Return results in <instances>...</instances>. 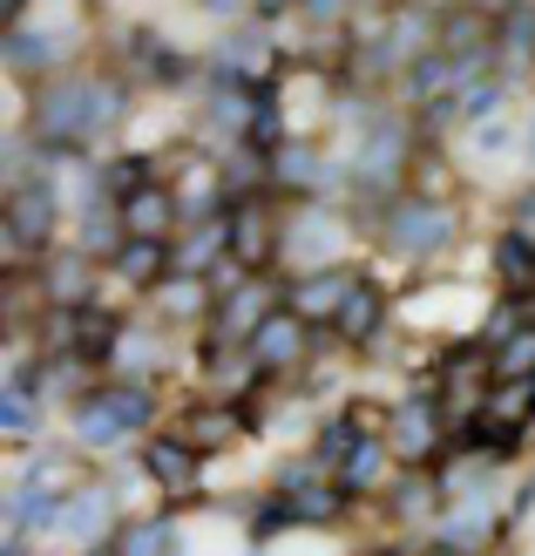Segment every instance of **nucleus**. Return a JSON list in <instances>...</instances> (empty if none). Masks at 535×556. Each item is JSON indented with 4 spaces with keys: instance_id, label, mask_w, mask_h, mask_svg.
Masks as SVG:
<instances>
[{
    "instance_id": "obj_1",
    "label": "nucleus",
    "mask_w": 535,
    "mask_h": 556,
    "mask_svg": "<svg viewBox=\"0 0 535 556\" xmlns=\"http://www.w3.org/2000/svg\"><path fill=\"white\" fill-rule=\"evenodd\" d=\"M123 116H129L123 81H102V75L68 68V75H48L41 81L35 109H27V143H35L48 163H75V156H89Z\"/></svg>"
},
{
    "instance_id": "obj_2",
    "label": "nucleus",
    "mask_w": 535,
    "mask_h": 556,
    "mask_svg": "<svg viewBox=\"0 0 535 556\" xmlns=\"http://www.w3.org/2000/svg\"><path fill=\"white\" fill-rule=\"evenodd\" d=\"M150 421H156V394L143 380H129V374H116L109 387H95V394L75 401V441L81 448H116V441H129Z\"/></svg>"
},
{
    "instance_id": "obj_3",
    "label": "nucleus",
    "mask_w": 535,
    "mask_h": 556,
    "mask_svg": "<svg viewBox=\"0 0 535 556\" xmlns=\"http://www.w3.org/2000/svg\"><path fill=\"white\" fill-rule=\"evenodd\" d=\"M353 123H359V150H353V190H373V184H393L400 177V163H407V129L400 116H393L386 102H366L353 109Z\"/></svg>"
},
{
    "instance_id": "obj_4",
    "label": "nucleus",
    "mask_w": 535,
    "mask_h": 556,
    "mask_svg": "<svg viewBox=\"0 0 535 556\" xmlns=\"http://www.w3.org/2000/svg\"><path fill=\"white\" fill-rule=\"evenodd\" d=\"M447 238H455V211L434 198H393L380 217V244L393 258H434Z\"/></svg>"
},
{
    "instance_id": "obj_5",
    "label": "nucleus",
    "mask_w": 535,
    "mask_h": 556,
    "mask_svg": "<svg viewBox=\"0 0 535 556\" xmlns=\"http://www.w3.org/2000/svg\"><path fill=\"white\" fill-rule=\"evenodd\" d=\"M62 190H54V177L41 170H21L8 184V244L14 252H41V244L54 238V217H62Z\"/></svg>"
},
{
    "instance_id": "obj_6",
    "label": "nucleus",
    "mask_w": 535,
    "mask_h": 556,
    "mask_svg": "<svg viewBox=\"0 0 535 556\" xmlns=\"http://www.w3.org/2000/svg\"><path fill=\"white\" fill-rule=\"evenodd\" d=\"M441 428H447V407H441V394H407L400 407H393V428H386V441H393V455H400L407 468H428V462L441 455Z\"/></svg>"
},
{
    "instance_id": "obj_7",
    "label": "nucleus",
    "mask_w": 535,
    "mask_h": 556,
    "mask_svg": "<svg viewBox=\"0 0 535 556\" xmlns=\"http://www.w3.org/2000/svg\"><path fill=\"white\" fill-rule=\"evenodd\" d=\"M278 238H285V225L271 217V198H231V258L238 271H265Z\"/></svg>"
},
{
    "instance_id": "obj_8",
    "label": "nucleus",
    "mask_w": 535,
    "mask_h": 556,
    "mask_svg": "<svg viewBox=\"0 0 535 556\" xmlns=\"http://www.w3.org/2000/svg\"><path fill=\"white\" fill-rule=\"evenodd\" d=\"M305 353H313V319L292 313V305H285V313H271L258 332H251V346H244V359L258 374H292Z\"/></svg>"
},
{
    "instance_id": "obj_9",
    "label": "nucleus",
    "mask_w": 535,
    "mask_h": 556,
    "mask_svg": "<svg viewBox=\"0 0 535 556\" xmlns=\"http://www.w3.org/2000/svg\"><path fill=\"white\" fill-rule=\"evenodd\" d=\"M434 543L455 549V556H474L495 543V503L488 489H468V495H447V509L434 516Z\"/></svg>"
},
{
    "instance_id": "obj_10",
    "label": "nucleus",
    "mask_w": 535,
    "mask_h": 556,
    "mask_svg": "<svg viewBox=\"0 0 535 556\" xmlns=\"http://www.w3.org/2000/svg\"><path fill=\"white\" fill-rule=\"evenodd\" d=\"M75 549H95V543H116L109 530H116V489L109 482H81L68 489V503H62V522H54Z\"/></svg>"
},
{
    "instance_id": "obj_11",
    "label": "nucleus",
    "mask_w": 535,
    "mask_h": 556,
    "mask_svg": "<svg viewBox=\"0 0 535 556\" xmlns=\"http://www.w3.org/2000/svg\"><path fill=\"white\" fill-rule=\"evenodd\" d=\"M340 177H353V170L326 163L319 150H305V143H285L271 156V190H278V198H319V190H332Z\"/></svg>"
},
{
    "instance_id": "obj_12",
    "label": "nucleus",
    "mask_w": 535,
    "mask_h": 556,
    "mask_svg": "<svg viewBox=\"0 0 535 556\" xmlns=\"http://www.w3.org/2000/svg\"><path fill=\"white\" fill-rule=\"evenodd\" d=\"M143 476L156 489H196V476H204V448H196L190 434H150L143 441Z\"/></svg>"
},
{
    "instance_id": "obj_13",
    "label": "nucleus",
    "mask_w": 535,
    "mask_h": 556,
    "mask_svg": "<svg viewBox=\"0 0 535 556\" xmlns=\"http://www.w3.org/2000/svg\"><path fill=\"white\" fill-rule=\"evenodd\" d=\"M380 326H386V286H380V278H353L346 299H340V313H332V332H340L346 346H373Z\"/></svg>"
},
{
    "instance_id": "obj_14",
    "label": "nucleus",
    "mask_w": 535,
    "mask_h": 556,
    "mask_svg": "<svg viewBox=\"0 0 535 556\" xmlns=\"http://www.w3.org/2000/svg\"><path fill=\"white\" fill-rule=\"evenodd\" d=\"M170 271H177V244H170V238H136V231H129V238L116 244V278H123V286L156 292Z\"/></svg>"
},
{
    "instance_id": "obj_15",
    "label": "nucleus",
    "mask_w": 535,
    "mask_h": 556,
    "mask_svg": "<svg viewBox=\"0 0 535 556\" xmlns=\"http://www.w3.org/2000/svg\"><path fill=\"white\" fill-rule=\"evenodd\" d=\"M123 225L136 238H170L183 231V204H177V190L170 184H143V190H129L123 198Z\"/></svg>"
},
{
    "instance_id": "obj_16",
    "label": "nucleus",
    "mask_w": 535,
    "mask_h": 556,
    "mask_svg": "<svg viewBox=\"0 0 535 556\" xmlns=\"http://www.w3.org/2000/svg\"><path fill=\"white\" fill-rule=\"evenodd\" d=\"M346 286H353L346 271L313 265V271H292L285 299H292V313H305V319H332V313H340V299H346Z\"/></svg>"
},
{
    "instance_id": "obj_17",
    "label": "nucleus",
    "mask_w": 535,
    "mask_h": 556,
    "mask_svg": "<svg viewBox=\"0 0 535 556\" xmlns=\"http://www.w3.org/2000/svg\"><path fill=\"white\" fill-rule=\"evenodd\" d=\"M495 278H501V292H515V299L535 292V225H515V231L495 238Z\"/></svg>"
},
{
    "instance_id": "obj_18",
    "label": "nucleus",
    "mask_w": 535,
    "mask_h": 556,
    "mask_svg": "<svg viewBox=\"0 0 535 556\" xmlns=\"http://www.w3.org/2000/svg\"><path fill=\"white\" fill-rule=\"evenodd\" d=\"M41 292H48L54 305H95V258H89V252L48 258V265H41Z\"/></svg>"
},
{
    "instance_id": "obj_19",
    "label": "nucleus",
    "mask_w": 535,
    "mask_h": 556,
    "mask_svg": "<svg viewBox=\"0 0 535 556\" xmlns=\"http://www.w3.org/2000/svg\"><path fill=\"white\" fill-rule=\"evenodd\" d=\"M0 48H8V68H14V81H48V75H54V41H48V35H35L27 21H14Z\"/></svg>"
},
{
    "instance_id": "obj_20",
    "label": "nucleus",
    "mask_w": 535,
    "mask_h": 556,
    "mask_svg": "<svg viewBox=\"0 0 535 556\" xmlns=\"http://www.w3.org/2000/svg\"><path fill=\"white\" fill-rule=\"evenodd\" d=\"M535 62V0H515L509 14H501V75H522Z\"/></svg>"
},
{
    "instance_id": "obj_21",
    "label": "nucleus",
    "mask_w": 535,
    "mask_h": 556,
    "mask_svg": "<svg viewBox=\"0 0 535 556\" xmlns=\"http://www.w3.org/2000/svg\"><path fill=\"white\" fill-rule=\"evenodd\" d=\"M386 455H393V441H386V434H373V428H366V434H359V448H353V455L340 462V482H346L353 495H373V489H380L373 476H380V468H386Z\"/></svg>"
},
{
    "instance_id": "obj_22",
    "label": "nucleus",
    "mask_w": 535,
    "mask_h": 556,
    "mask_svg": "<svg viewBox=\"0 0 535 556\" xmlns=\"http://www.w3.org/2000/svg\"><path fill=\"white\" fill-rule=\"evenodd\" d=\"M488 367H495V387L501 380H535V319H522L501 346H488Z\"/></svg>"
},
{
    "instance_id": "obj_23",
    "label": "nucleus",
    "mask_w": 535,
    "mask_h": 556,
    "mask_svg": "<svg viewBox=\"0 0 535 556\" xmlns=\"http://www.w3.org/2000/svg\"><path fill=\"white\" fill-rule=\"evenodd\" d=\"M501 102H509V75H501V68H495V75H468L461 89H455V109H461V123H488Z\"/></svg>"
},
{
    "instance_id": "obj_24",
    "label": "nucleus",
    "mask_w": 535,
    "mask_h": 556,
    "mask_svg": "<svg viewBox=\"0 0 535 556\" xmlns=\"http://www.w3.org/2000/svg\"><path fill=\"white\" fill-rule=\"evenodd\" d=\"M244 143L258 150V156H278V150H285V109H278V96H271V89H258V102H251Z\"/></svg>"
},
{
    "instance_id": "obj_25",
    "label": "nucleus",
    "mask_w": 535,
    "mask_h": 556,
    "mask_svg": "<svg viewBox=\"0 0 535 556\" xmlns=\"http://www.w3.org/2000/svg\"><path fill=\"white\" fill-rule=\"evenodd\" d=\"M359 434H366V428H359V414H332V421L319 428V441H313V462L340 476V462H346V455L359 448Z\"/></svg>"
},
{
    "instance_id": "obj_26",
    "label": "nucleus",
    "mask_w": 535,
    "mask_h": 556,
    "mask_svg": "<svg viewBox=\"0 0 535 556\" xmlns=\"http://www.w3.org/2000/svg\"><path fill=\"white\" fill-rule=\"evenodd\" d=\"M156 353H163V319H150V326H129V332H123V346H116V374L143 380Z\"/></svg>"
},
{
    "instance_id": "obj_27",
    "label": "nucleus",
    "mask_w": 535,
    "mask_h": 556,
    "mask_svg": "<svg viewBox=\"0 0 535 556\" xmlns=\"http://www.w3.org/2000/svg\"><path fill=\"white\" fill-rule=\"evenodd\" d=\"M116 556H183V536L177 522H136L116 536Z\"/></svg>"
},
{
    "instance_id": "obj_28",
    "label": "nucleus",
    "mask_w": 535,
    "mask_h": 556,
    "mask_svg": "<svg viewBox=\"0 0 535 556\" xmlns=\"http://www.w3.org/2000/svg\"><path fill=\"white\" fill-rule=\"evenodd\" d=\"M41 394H14V387H8V394H0V428H8L14 441H35L41 434V407H35Z\"/></svg>"
},
{
    "instance_id": "obj_29",
    "label": "nucleus",
    "mask_w": 535,
    "mask_h": 556,
    "mask_svg": "<svg viewBox=\"0 0 535 556\" xmlns=\"http://www.w3.org/2000/svg\"><path fill=\"white\" fill-rule=\"evenodd\" d=\"M102 177H109V198H129V190H143V184H156V170H150V156H116V163H109L102 156Z\"/></svg>"
},
{
    "instance_id": "obj_30",
    "label": "nucleus",
    "mask_w": 535,
    "mask_h": 556,
    "mask_svg": "<svg viewBox=\"0 0 535 556\" xmlns=\"http://www.w3.org/2000/svg\"><path fill=\"white\" fill-rule=\"evenodd\" d=\"M183 428H190V441H196V448H211V441L224 448V441H231V414H224V407H217V414H211V407H196Z\"/></svg>"
},
{
    "instance_id": "obj_31",
    "label": "nucleus",
    "mask_w": 535,
    "mask_h": 556,
    "mask_svg": "<svg viewBox=\"0 0 535 556\" xmlns=\"http://www.w3.org/2000/svg\"><path fill=\"white\" fill-rule=\"evenodd\" d=\"M298 14L313 21V27H340L353 14V0H298Z\"/></svg>"
},
{
    "instance_id": "obj_32",
    "label": "nucleus",
    "mask_w": 535,
    "mask_h": 556,
    "mask_svg": "<svg viewBox=\"0 0 535 556\" xmlns=\"http://www.w3.org/2000/svg\"><path fill=\"white\" fill-rule=\"evenodd\" d=\"M196 8H204V14H217V21H238V14L251 8V0H196Z\"/></svg>"
},
{
    "instance_id": "obj_33",
    "label": "nucleus",
    "mask_w": 535,
    "mask_h": 556,
    "mask_svg": "<svg viewBox=\"0 0 535 556\" xmlns=\"http://www.w3.org/2000/svg\"><path fill=\"white\" fill-rule=\"evenodd\" d=\"M298 8V0H251V14H258V21H278V14H292Z\"/></svg>"
},
{
    "instance_id": "obj_34",
    "label": "nucleus",
    "mask_w": 535,
    "mask_h": 556,
    "mask_svg": "<svg viewBox=\"0 0 535 556\" xmlns=\"http://www.w3.org/2000/svg\"><path fill=\"white\" fill-rule=\"evenodd\" d=\"M515 217H522V225H535V184H528L522 198H515Z\"/></svg>"
},
{
    "instance_id": "obj_35",
    "label": "nucleus",
    "mask_w": 535,
    "mask_h": 556,
    "mask_svg": "<svg viewBox=\"0 0 535 556\" xmlns=\"http://www.w3.org/2000/svg\"><path fill=\"white\" fill-rule=\"evenodd\" d=\"M522 156L535 163V109H528V129H522Z\"/></svg>"
},
{
    "instance_id": "obj_36",
    "label": "nucleus",
    "mask_w": 535,
    "mask_h": 556,
    "mask_svg": "<svg viewBox=\"0 0 535 556\" xmlns=\"http://www.w3.org/2000/svg\"><path fill=\"white\" fill-rule=\"evenodd\" d=\"M21 8H27V0H8V27H14V21H21Z\"/></svg>"
},
{
    "instance_id": "obj_37",
    "label": "nucleus",
    "mask_w": 535,
    "mask_h": 556,
    "mask_svg": "<svg viewBox=\"0 0 535 556\" xmlns=\"http://www.w3.org/2000/svg\"><path fill=\"white\" fill-rule=\"evenodd\" d=\"M434 556H455V549H441V543H434Z\"/></svg>"
},
{
    "instance_id": "obj_38",
    "label": "nucleus",
    "mask_w": 535,
    "mask_h": 556,
    "mask_svg": "<svg viewBox=\"0 0 535 556\" xmlns=\"http://www.w3.org/2000/svg\"><path fill=\"white\" fill-rule=\"evenodd\" d=\"M366 556H393V549H366Z\"/></svg>"
}]
</instances>
